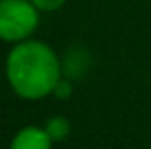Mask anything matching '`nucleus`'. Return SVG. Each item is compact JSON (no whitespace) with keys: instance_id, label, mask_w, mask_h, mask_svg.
<instances>
[{"instance_id":"20e7f679","label":"nucleus","mask_w":151,"mask_h":149,"mask_svg":"<svg viewBox=\"0 0 151 149\" xmlns=\"http://www.w3.org/2000/svg\"><path fill=\"white\" fill-rule=\"evenodd\" d=\"M61 67H63V74H67V77H78L88 67V56H86L84 50H78V48L71 50L65 56V59L61 61Z\"/></svg>"},{"instance_id":"7ed1b4c3","label":"nucleus","mask_w":151,"mask_h":149,"mask_svg":"<svg viewBox=\"0 0 151 149\" xmlns=\"http://www.w3.org/2000/svg\"><path fill=\"white\" fill-rule=\"evenodd\" d=\"M52 138L44 128L25 126L14 136L10 149H52Z\"/></svg>"},{"instance_id":"f257e3e1","label":"nucleus","mask_w":151,"mask_h":149,"mask_svg":"<svg viewBox=\"0 0 151 149\" xmlns=\"http://www.w3.org/2000/svg\"><path fill=\"white\" fill-rule=\"evenodd\" d=\"M61 77V59L42 40L17 42L6 57V78L23 100H40L52 94Z\"/></svg>"},{"instance_id":"0eeeda50","label":"nucleus","mask_w":151,"mask_h":149,"mask_svg":"<svg viewBox=\"0 0 151 149\" xmlns=\"http://www.w3.org/2000/svg\"><path fill=\"white\" fill-rule=\"evenodd\" d=\"M31 2H33L40 11H55V10H59V8L65 6L67 0H31Z\"/></svg>"},{"instance_id":"f03ea898","label":"nucleus","mask_w":151,"mask_h":149,"mask_svg":"<svg viewBox=\"0 0 151 149\" xmlns=\"http://www.w3.org/2000/svg\"><path fill=\"white\" fill-rule=\"evenodd\" d=\"M40 10L31 0H0V40L17 44L33 37Z\"/></svg>"},{"instance_id":"39448f33","label":"nucleus","mask_w":151,"mask_h":149,"mask_svg":"<svg viewBox=\"0 0 151 149\" xmlns=\"http://www.w3.org/2000/svg\"><path fill=\"white\" fill-rule=\"evenodd\" d=\"M44 130L52 138V142H61V140H65L67 136L71 134V122L65 119V117L58 115V117H52V119L46 120Z\"/></svg>"},{"instance_id":"423d86ee","label":"nucleus","mask_w":151,"mask_h":149,"mask_svg":"<svg viewBox=\"0 0 151 149\" xmlns=\"http://www.w3.org/2000/svg\"><path fill=\"white\" fill-rule=\"evenodd\" d=\"M52 96H55L58 100H69V97L73 96V84H71L69 78H63V77L59 78V82L55 84Z\"/></svg>"}]
</instances>
